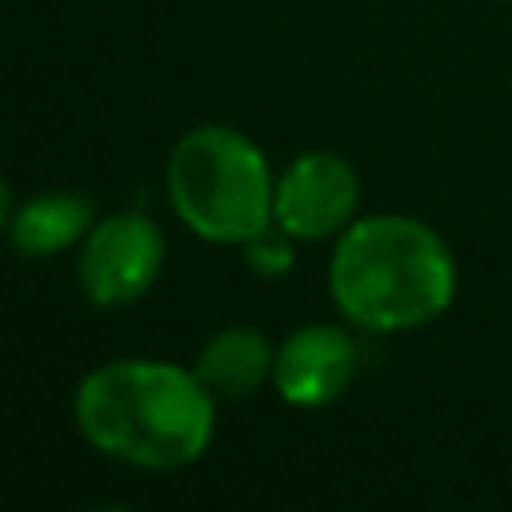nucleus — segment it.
<instances>
[{
  "mask_svg": "<svg viewBox=\"0 0 512 512\" xmlns=\"http://www.w3.org/2000/svg\"><path fill=\"white\" fill-rule=\"evenodd\" d=\"M276 344L252 324H228L212 332L196 352V376L216 400H244L272 384Z\"/></svg>",
  "mask_w": 512,
  "mask_h": 512,
  "instance_id": "nucleus-8",
  "label": "nucleus"
},
{
  "mask_svg": "<svg viewBox=\"0 0 512 512\" xmlns=\"http://www.w3.org/2000/svg\"><path fill=\"white\" fill-rule=\"evenodd\" d=\"M456 256L448 240L412 212L356 216L328 256V296L360 332L396 336L436 324L456 300Z\"/></svg>",
  "mask_w": 512,
  "mask_h": 512,
  "instance_id": "nucleus-2",
  "label": "nucleus"
},
{
  "mask_svg": "<svg viewBox=\"0 0 512 512\" xmlns=\"http://www.w3.org/2000/svg\"><path fill=\"white\" fill-rule=\"evenodd\" d=\"M12 188H8V180H4V172H0V232L8 228V216H12Z\"/></svg>",
  "mask_w": 512,
  "mask_h": 512,
  "instance_id": "nucleus-10",
  "label": "nucleus"
},
{
  "mask_svg": "<svg viewBox=\"0 0 512 512\" xmlns=\"http://www.w3.org/2000/svg\"><path fill=\"white\" fill-rule=\"evenodd\" d=\"M360 172L332 148H304L280 172L272 188V224L296 244L336 240L360 216Z\"/></svg>",
  "mask_w": 512,
  "mask_h": 512,
  "instance_id": "nucleus-5",
  "label": "nucleus"
},
{
  "mask_svg": "<svg viewBox=\"0 0 512 512\" xmlns=\"http://www.w3.org/2000/svg\"><path fill=\"white\" fill-rule=\"evenodd\" d=\"M276 172L268 152L232 124H196L168 148L164 196L172 216L208 244L240 248L272 228Z\"/></svg>",
  "mask_w": 512,
  "mask_h": 512,
  "instance_id": "nucleus-3",
  "label": "nucleus"
},
{
  "mask_svg": "<svg viewBox=\"0 0 512 512\" xmlns=\"http://www.w3.org/2000/svg\"><path fill=\"white\" fill-rule=\"evenodd\" d=\"M216 404L196 368L156 356H120L80 376L72 420L96 456L140 472H176L208 452Z\"/></svg>",
  "mask_w": 512,
  "mask_h": 512,
  "instance_id": "nucleus-1",
  "label": "nucleus"
},
{
  "mask_svg": "<svg viewBox=\"0 0 512 512\" xmlns=\"http://www.w3.org/2000/svg\"><path fill=\"white\" fill-rule=\"evenodd\" d=\"M360 368V344L352 336V324L312 320L292 328L276 344L272 364V388L288 408H324L340 400Z\"/></svg>",
  "mask_w": 512,
  "mask_h": 512,
  "instance_id": "nucleus-6",
  "label": "nucleus"
},
{
  "mask_svg": "<svg viewBox=\"0 0 512 512\" xmlns=\"http://www.w3.org/2000/svg\"><path fill=\"white\" fill-rule=\"evenodd\" d=\"M96 224V204L76 188H44L12 208L8 244L24 260H52L68 248H80L88 228Z\"/></svg>",
  "mask_w": 512,
  "mask_h": 512,
  "instance_id": "nucleus-7",
  "label": "nucleus"
},
{
  "mask_svg": "<svg viewBox=\"0 0 512 512\" xmlns=\"http://www.w3.org/2000/svg\"><path fill=\"white\" fill-rule=\"evenodd\" d=\"M168 240L140 208L96 216L76 248V288L92 308H128L144 300L164 272Z\"/></svg>",
  "mask_w": 512,
  "mask_h": 512,
  "instance_id": "nucleus-4",
  "label": "nucleus"
},
{
  "mask_svg": "<svg viewBox=\"0 0 512 512\" xmlns=\"http://www.w3.org/2000/svg\"><path fill=\"white\" fill-rule=\"evenodd\" d=\"M240 260H244V268L252 272V276H260V280H280V276H288L292 272V264H296V240L284 232V228H264V232H256L252 240H244L240 244Z\"/></svg>",
  "mask_w": 512,
  "mask_h": 512,
  "instance_id": "nucleus-9",
  "label": "nucleus"
}]
</instances>
